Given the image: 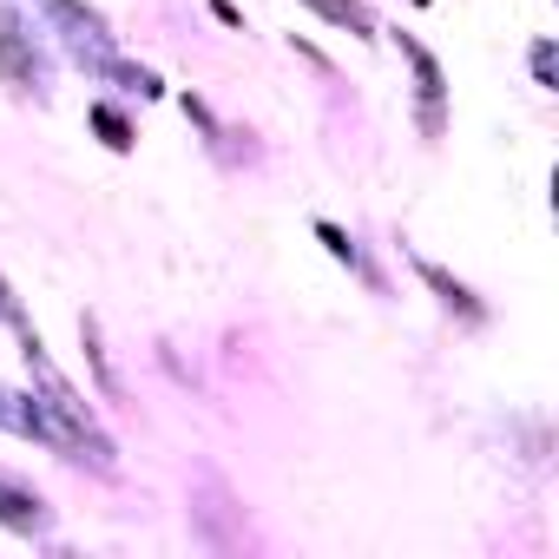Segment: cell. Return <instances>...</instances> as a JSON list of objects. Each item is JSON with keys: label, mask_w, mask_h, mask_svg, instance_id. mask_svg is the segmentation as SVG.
I'll return each instance as SVG.
<instances>
[{"label": "cell", "mask_w": 559, "mask_h": 559, "mask_svg": "<svg viewBox=\"0 0 559 559\" xmlns=\"http://www.w3.org/2000/svg\"><path fill=\"white\" fill-rule=\"evenodd\" d=\"M323 243H330V257H343V263H356V250H349V237H343L336 224H323Z\"/></svg>", "instance_id": "10"}, {"label": "cell", "mask_w": 559, "mask_h": 559, "mask_svg": "<svg viewBox=\"0 0 559 559\" xmlns=\"http://www.w3.org/2000/svg\"><path fill=\"white\" fill-rule=\"evenodd\" d=\"M533 73H539V86H552V47H533Z\"/></svg>", "instance_id": "11"}, {"label": "cell", "mask_w": 559, "mask_h": 559, "mask_svg": "<svg viewBox=\"0 0 559 559\" xmlns=\"http://www.w3.org/2000/svg\"><path fill=\"white\" fill-rule=\"evenodd\" d=\"M21 356H27V369H34V382H40V395H47V428H53V441L60 448H93L99 461H112V441L99 435V421L86 415V402L73 395V382L53 369V356H47V343L34 336V323H21Z\"/></svg>", "instance_id": "1"}, {"label": "cell", "mask_w": 559, "mask_h": 559, "mask_svg": "<svg viewBox=\"0 0 559 559\" xmlns=\"http://www.w3.org/2000/svg\"><path fill=\"white\" fill-rule=\"evenodd\" d=\"M428 284H435V290H441L448 304H461V310H474V304H467V290H461V284H448V270H435V263H428Z\"/></svg>", "instance_id": "9"}, {"label": "cell", "mask_w": 559, "mask_h": 559, "mask_svg": "<svg viewBox=\"0 0 559 559\" xmlns=\"http://www.w3.org/2000/svg\"><path fill=\"white\" fill-rule=\"evenodd\" d=\"M93 126L106 132V145H112V152H126V145H132V126H126L112 106H93Z\"/></svg>", "instance_id": "8"}, {"label": "cell", "mask_w": 559, "mask_h": 559, "mask_svg": "<svg viewBox=\"0 0 559 559\" xmlns=\"http://www.w3.org/2000/svg\"><path fill=\"white\" fill-rule=\"evenodd\" d=\"M310 8H317L323 21L349 27V34H369V14H362V0H310Z\"/></svg>", "instance_id": "6"}, {"label": "cell", "mask_w": 559, "mask_h": 559, "mask_svg": "<svg viewBox=\"0 0 559 559\" xmlns=\"http://www.w3.org/2000/svg\"><path fill=\"white\" fill-rule=\"evenodd\" d=\"M0 526H14V533H34V526H40V500L21 493L8 474H0Z\"/></svg>", "instance_id": "4"}, {"label": "cell", "mask_w": 559, "mask_h": 559, "mask_svg": "<svg viewBox=\"0 0 559 559\" xmlns=\"http://www.w3.org/2000/svg\"><path fill=\"white\" fill-rule=\"evenodd\" d=\"M0 73H8L14 86H34V53L21 40V21L14 14H0Z\"/></svg>", "instance_id": "2"}, {"label": "cell", "mask_w": 559, "mask_h": 559, "mask_svg": "<svg viewBox=\"0 0 559 559\" xmlns=\"http://www.w3.org/2000/svg\"><path fill=\"white\" fill-rule=\"evenodd\" d=\"M80 336H86V362L99 369V389H106V395H119V376H112V362H106V349H99V323H93V317H80Z\"/></svg>", "instance_id": "7"}, {"label": "cell", "mask_w": 559, "mask_h": 559, "mask_svg": "<svg viewBox=\"0 0 559 559\" xmlns=\"http://www.w3.org/2000/svg\"><path fill=\"white\" fill-rule=\"evenodd\" d=\"M0 428H14V435H27V441H53L47 415H40V408H27L14 389H0Z\"/></svg>", "instance_id": "3"}, {"label": "cell", "mask_w": 559, "mask_h": 559, "mask_svg": "<svg viewBox=\"0 0 559 559\" xmlns=\"http://www.w3.org/2000/svg\"><path fill=\"white\" fill-rule=\"evenodd\" d=\"M408 60H415V80H421V119H428V132H441V67L408 40Z\"/></svg>", "instance_id": "5"}]
</instances>
